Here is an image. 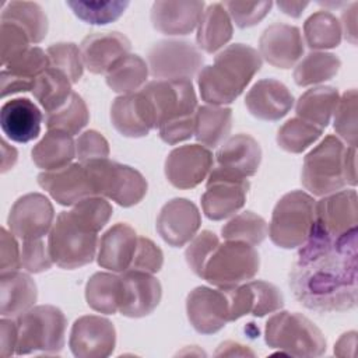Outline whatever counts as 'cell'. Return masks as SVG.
Masks as SVG:
<instances>
[{
	"label": "cell",
	"instance_id": "1",
	"mask_svg": "<svg viewBox=\"0 0 358 358\" xmlns=\"http://www.w3.org/2000/svg\"><path fill=\"white\" fill-rule=\"evenodd\" d=\"M289 273V287L305 308L345 312L357 305V228L331 236L312 227L299 246Z\"/></svg>",
	"mask_w": 358,
	"mask_h": 358
},
{
	"label": "cell",
	"instance_id": "2",
	"mask_svg": "<svg viewBox=\"0 0 358 358\" xmlns=\"http://www.w3.org/2000/svg\"><path fill=\"white\" fill-rule=\"evenodd\" d=\"M262 67L260 53L248 45L234 43L221 50L211 66L197 74L200 96L208 105L232 103Z\"/></svg>",
	"mask_w": 358,
	"mask_h": 358
},
{
	"label": "cell",
	"instance_id": "3",
	"mask_svg": "<svg viewBox=\"0 0 358 358\" xmlns=\"http://www.w3.org/2000/svg\"><path fill=\"white\" fill-rule=\"evenodd\" d=\"M140 91L152 106L164 143L173 145L194 134L197 98L190 80H154Z\"/></svg>",
	"mask_w": 358,
	"mask_h": 358
},
{
	"label": "cell",
	"instance_id": "4",
	"mask_svg": "<svg viewBox=\"0 0 358 358\" xmlns=\"http://www.w3.org/2000/svg\"><path fill=\"white\" fill-rule=\"evenodd\" d=\"M17 348L15 354L25 355L32 352L57 354L66 341L67 319L64 313L53 305L32 306L15 319Z\"/></svg>",
	"mask_w": 358,
	"mask_h": 358
},
{
	"label": "cell",
	"instance_id": "5",
	"mask_svg": "<svg viewBox=\"0 0 358 358\" xmlns=\"http://www.w3.org/2000/svg\"><path fill=\"white\" fill-rule=\"evenodd\" d=\"M348 147L336 137L326 136L303 159L301 182L315 196H327L341 190L347 180Z\"/></svg>",
	"mask_w": 358,
	"mask_h": 358
},
{
	"label": "cell",
	"instance_id": "6",
	"mask_svg": "<svg viewBox=\"0 0 358 358\" xmlns=\"http://www.w3.org/2000/svg\"><path fill=\"white\" fill-rule=\"evenodd\" d=\"M270 348H277L292 357H320L326 352V338L320 329L298 312L273 315L264 330Z\"/></svg>",
	"mask_w": 358,
	"mask_h": 358
},
{
	"label": "cell",
	"instance_id": "7",
	"mask_svg": "<svg viewBox=\"0 0 358 358\" xmlns=\"http://www.w3.org/2000/svg\"><path fill=\"white\" fill-rule=\"evenodd\" d=\"M313 221V197L302 190H292L277 201L271 214L268 236L278 248H299L310 235Z\"/></svg>",
	"mask_w": 358,
	"mask_h": 358
},
{
	"label": "cell",
	"instance_id": "8",
	"mask_svg": "<svg viewBox=\"0 0 358 358\" xmlns=\"http://www.w3.org/2000/svg\"><path fill=\"white\" fill-rule=\"evenodd\" d=\"M260 267L257 250L245 242L218 243L204 263L201 278L220 289H231L253 278Z\"/></svg>",
	"mask_w": 358,
	"mask_h": 358
},
{
	"label": "cell",
	"instance_id": "9",
	"mask_svg": "<svg viewBox=\"0 0 358 358\" xmlns=\"http://www.w3.org/2000/svg\"><path fill=\"white\" fill-rule=\"evenodd\" d=\"M96 235L78 224L70 211H62L48 236V249L53 263L66 270L91 263L96 252Z\"/></svg>",
	"mask_w": 358,
	"mask_h": 358
},
{
	"label": "cell",
	"instance_id": "10",
	"mask_svg": "<svg viewBox=\"0 0 358 358\" xmlns=\"http://www.w3.org/2000/svg\"><path fill=\"white\" fill-rule=\"evenodd\" d=\"M95 196H105L122 207L140 203L147 193L145 178L134 168L108 158L84 162Z\"/></svg>",
	"mask_w": 358,
	"mask_h": 358
},
{
	"label": "cell",
	"instance_id": "11",
	"mask_svg": "<svg viewBox=\"0 0 358 358\" xmlns=\"http://www.w3.org/2000/svg\"><path fill=\"white\" fill-rule=\"evenodd\" d=\"M147 62L157 80H190L201 70L204 56L187 41L164 39L148 49Z\"/></svg>",
	"mask_w": 358,
	"mask_h": 358
},
{
	"label": "cell",
	"instance_id": "12",
	"mask_svg": "<svg viewBox=\"0 0 358 358\" xmlns=\"http://www.w3.org/2000/svg\"><path fill=\"white\" fill-rule=\"evenodd\" d=\"M249 187L246 178L231 173L217 165L210 171L207 189L201 196L203 213L213 221L231 217L245 206Z\"/></svg>",
	"mask_w": 358,
	"mask_h": 358
},
{
	"label": "cell",
	"instance_id": "13",
	"mask_svg": "<svg viewBox=\"0 0 358 358\" xmlns=\"http://www.w3.org/2000/svg\"><path fill=\"white\" fill-rule=\"evenodd\" d=\"M69 345L77 358H106L116 345V330L106 317L87 315L71 326Z\"/></svg>",
	"mask_w": 358,
	"mask_h": 358
},
{
	"label": "cell",
	"instance_id": "14",
	"mask_svg": "<svg viewBox=\"0 0 358 358\" xmlns=\"http://www.w3.org/2000/svg\"><path fill=\"white\" fill-rule=\"evenodd\" d=\"M213 152L200 144L173 148L165 159V176L178 189H192L200 185L213 169Z\"/></svg>",
	"mask_w": 358,
	"mask_h": 358
},
{
	"label": "cell",
	"instance_id": "15",
	"mask_svg": "<svg viewBox=\"0 0 358 358\" xmlns=\"http://www.w3.org/2000/svg\"><path fill=\"white\" fill-rule=\"evenodd\" d=\"M53 220L55 211L49 199L41 193H28L13 204L7 224L11 234L25 241L43 238L50 231Z\"/></svg>",
	"mask_w": 358,
	"mask_h": 358
},
{
	"label": "cell",
	"instance_id": "16",
	"mask_svg": "<svg viewBox=\"0 0 358 358\" xmlns=\"http://www.w3.org/2000/svg\"><path fill=\"white\" fill-rule=\"evenodd\" d=\"M186 313L197 333H217L229 322L228 295L224 289L196 287L186 298Z\"/></svg>",
	"mask_w": 358,
	"mask_h": 358
},
{
	"label": "cell",
	"instance_id": "17",
	"mask_svg": "<svg viewBox=\"0 0 358 358\" xmlns=\"http://www.w3.org/2000/svg\"><path fill=\"white\" fill-rule=\"evenodd\" d=\"M224 291L229 299V322L238 320L245 315L262 317L284 306L281 291L267 281H249Z\"/></svg>",
	"mask_w": 358,
	"mask_h": 358
},
{
	"label": "cell",
	"instance_id": "18",
	"mask_svg": "<svg viewBox=\"0 0 358 358\" xmlns=\"http://www.w3.org/2000/svg\"><path fill=\"white\" fill-rule=\"evenodd\" d=\"M162 288L150 273L126 270L120 275V315L127 317H144L159 303Z\"/></svg>",
	"mask_w": 358,
	"mask_h": 358
},
{
	"label": "cell",
	"instance_id": "19",
	"mask_svg": "<svg viewBox=\"0 0 358 358\" xmlns=\"http://www.w3.org/2000/svg\"><path fill=\"white\" fill-rule=\"evenodd\" d=\"M201 225V215L197 206L183 197L165 203L157 218V232L173 248L190 242Z\"/></svg>",
	"mask_w": 358,
	"mask_h": 358
},
{
	"label": "cell",
	"instance_id": "20",
	"mask_svg": "<svg viewBox=\"0 0 358 358\" xmlns=\"http://www.w3.org/2000/svg\"><path fill=\"white\" fill-rule=\"evenodd\" d=\"M38 185L62 206H74L83 199L95 196L92 182L83 162L41 172Z\"/></svg>",
	"mask_w": 358,
	"mask_h": 358
},
{
	"label": "cell",
	"instance_id": "21",
	"mask_svg": "<svg viewBox=\"0 0 358 358\" xmlns=\"http://www.w3.org/2000/svg\"><path fill=\"white\" fill-rule=\"evenodd\" d=\"M357 192L338 190L315 201L313 227L331 236H340L357 228Z\"/></svg>",
	"mask_w": 358,
	"mask_h": 358
},
{
	"label": "cell",
	"instance_id": "22",
	"mask_svg": "<svg viewBox=\"0 0 358 358\" xmlns=\"http://www.w3.org/2000/svg\"><path fill=\"white\" fill-rule=\"evenodd\" d=\"M259 53L274 67H292L303 53V39L299 28L281 22L271 24L259 39Z\"/></svg>",
	"mask_w": 358,
	"mask_h": 358
},
{
	"label": "cell",
	"instance_id": "23",
	"mask_svg": "<svg viewBox=\"0 0 358 358\" xmlns=\"http://www.w3.org/2000/svg\"><path fill=\"white\" fill-rule=\"evenodd\" d=\"M110 122L124 137L138 138L155 127L154 110L141 91L117 96L110 106Z\"/></svg>",
	"mask_w": 358,
	"mask_h": 358
},
{
	"label": "cell",
	"instance_id": "24",
	"mask_svg": "<svg viewBox=\"0 0 358 358\" xmlns=\"http://www.w3.org/2000/svg\"><path fill=\"white\" fill-rule=\"evenodd\" d=\"M130 41L120 32H95L85 36L80 52L84 67L94 74H106L130 52Z\"/></svg>",
	"mask_w": 358,
	"mask_h": 358
},
{
	"label": "cell",
	"instance_id": "25",
	"mask_svg": "<svg viewBox=\"0 0 358 358\" xmlns=\"http://www.w3.org/2000/svg\"><path fill=\"white\" fill-rule=\"evenodd\" d=\"M245 105L255 117L266 122H275L291 110L294 96L281 81L263 78L248 91Z\"/></svg>",
	"mask_w": 358,
	"mask_h": 358
},
{
	"label": "cell",
	"instance_id": "26",
	"mask_svg": "<svg viewBox=\"0 0 358 358\" xmlns=\"http://www.w3.org/2000/svg\"><path fill=\"white\" fill-rule=\"evenodd\" d=\"M204 11V1H155L150 20L165 35H187L197 25Z\"/></svg>",
	"mask_w": 358,
	"mask_h": 358
},
{
	"label": "cell",
	"instance_id": "27",
	"mask_svg": "<svg viewBox=\"0 0 358 358\" xmlns=\"http://www.w3.org/2000/svg\"><path fill=\"white\" fill-rule=\"evenodd\" d=\"M138 242L137 232L127 224L110 227L99 241L96 262L102 268L123 273L130 268Z\"/></svg>",
	"mask_w": 358,
	"mask_h": 358
},
{
	"label": "cell",
	"instance_id": "28",
	"mask_svg": "<svg viewBox=\"0 0 358 358\" xmlns=\"http://www.w3.org/2000/svg\"><path fill=\"white\" fill-rule=\"evenodd\" d=\"M42 113L28 98L7 101L0 109V126L3 133L15 143H28L41 133Z\"/></svg>",
	"mask_w": 358,
	"mask_h": 358
},
{
	"label": "cell",
	"instance_id": "29",
	"mask_svg": "<svg viewBox=\"0 0 358 358\" xmlns=\"http://www.w3.org/2000/svg\"><path fill=\"white\" fill-rule=\"evenodd\" d=\"M217 164L242 178L253 176L262 162V148L249 134H235L217 151Z\"/></svg>",
	"mask_w": 358,
	"mask_h": 358
},
{
	"label": "cell",
	"instance_id": "30",
	"mask_svg": "<svg viewBox=\"0 0 358 358\" xmlns=\"http://www.w3.org/2000/svg\"><path fill=\"white\" fill-rule=\"evenodd\" d=\"M38 298L35 281L24 273L0 274V313L3 317H17L34 306Z\"/></svg>",
	"mask_w": 358,
	"mask_h": 358
},
{
	"label": "cell",
	"instance_id": "31",
	"mask_svg": "<svg viewBox=\"0 0 358 358\" xmlns=\"http://www.w3.org/2000/svg\"><path fill=\"white\" fill-rule=\"evenodd\" d=\"M232 34V20L222 3L207 6L197 25L196 41L199 49H203L207 53H215L231 41Z\"/></svg>",
	"mask_w": 358,
	"mask_h": 358
},
{
	"label": "cell",
	"instance_id": "32",
	"mask_svg": "<svg viewBox=\"0 0 358 358\" xmlns=\"http://www.w3.org/2000/svg\"><path fill=\"white\" fill-rule=\"evenodd\" d=\"M34 164L45 171H53L71 164L76 157V143L73 137L60 130H48L32 151Z\"/></svg>",
	"mask_w": 358,
	"mask_h": 358
},
{
	"label": "cell",
	"instance_id": "33",
	"mask_svg": "<svg viewBox=\"0 0 358 358\" xmlns=\"http://www.w3.org/2000/svg\"><path fill=\"white\" fill-rule=\"evenodd\" d=\"M232 127V110L225 106L203 105L196 109L194 136L207 148L218 147Z\"/></svg>",
	"mask_w": 358,
	"mask_h": 358
},
{
	"label": "cell",
	"instance_id": "34",
	"mask_svg": "<svg viewBox=\"0 0 358 358\" xmlns=\"http://www.w3.org/2000/svg\"><path fill=\"white\" fill-rule=\"evenodd\" d=\"M338 98L337 88L329 85L316 87L299 96L295 112L299 119L323 130L330 123Z\"/></svg>",
	"mask_w": 358,
	"mask_h": 358
},
{
	"label": "cell",
	"instance_id": "35",
	"mask_svg": "<svg viewBox=\"0 0 358 358\" xmlns=\"http://www.w3.org/2000/svg\"><path fill=\"white\" fill-rule=\"evenodd\" d=\"M32 94L45 112L52 113L62 108L71 96V81L62 71L48 67L35 78Z\"/></svg>",
	"mask_w": 358,
	"mask_h": 358
},
{
	"label": "cell",
	"instance_id": "36",
	"mask_svg": "<svg viewBox=\"0 0 358 358\" xmlns=\"http://www.w3.org/2000/svg\"><path fill=\"white\" fill-rule=\"evenodd\" d=\"M85 299L95 312L116 313L120 299V275L112 273L92 274L85 285Z\"/></svg>",
	"mask_w": 358,
	"mask_h": 358
},
{
	"label": "cell",
	"instance_id": "37",
	"mask_svg": "<svg viewBox=\"0 0 358 358\" xmlns=\"http://www.w3.org/2000/svg\"><path fill=\"white\" fill-rule=\"evenodd\" d=\"M148 64L138 55H127L106 73L108 87L117 94H133L147 81Z\"/></svg>",
	"mask_w": 358,
	"mask_h": 358
},
{
	"label": "cell",
	"instance_id": "38",
	"mask_svg": "<svg viewBox=\"0 0 358 358\" xmlns=\"http://www.w3.org/2000/svg\"><path fill=\"white\" fill-rule=\"evenodd\" d=\"M1 20L18 24L32 43H39L48 34V17L34 1H10L1 11Z\"/></svg>",
	"mask_w": 358,
	"mask_h": 358
},
{
	"label": "cell",
	"instance_id": "39",
	"mask_svg": "<svg viewBox=\"0 0 358 358\" xmlns=\"http://www.w3.org/2000/svg\"><path fill=\"white\" fill-rule=\"evenodd\" d=\"M341 66L340 59L327 52H310L295 67L292 77L296 85L308 87L333 78Z\"/></svg>",
	"mask_w": 358,
	"mask_h": 358
},
{
	"label": "cell",
	"instance_id": "40",
	"mask_svg": "<svg viewBox=\"0 0 358 358\" xmlns=\"http://www.w3.org/2000/svg\"><path fill=\"white\" fill-rule=\"evenodd\" d=\"M341 25L336 15L320 10L309 15L303 24V35L310 49H331L341 42Z\"/></svg>",
	"mask_w": 358,
	"mask_h": 358
},
{
	"label": "cell",
	"instance_id": "41",
	"mask_svg": "<svg viewBox=\"0 0 358 358\" xmlns=\"http://www.w3.org/2000/svg\"><path fill=\"white\" fill-rule=\"evenodd\" d=\"M90 112L84 99L73 92L69 101L52 113H46L45 124L48 130H60L70 136L78 134L88 123Z\"/></svg>",
	"mask_w": 358,
	"mask_h": 358
},
{
	"label": "cell",
	"instance_id": "42",
	"mask_svg": "<svg viewBox=\"0 0 358 358\" xmlns=\"http://www.w3.org/2000/svg\"><path fill=\"white\" fill-rule=\"evenodd\" d=\"M268 234L267 222L263 217L253 211H243L229 220L221 229V235L227 241H239L252 246L260 245Z\"/></svg>",
	"mask_w": 358,
	"mask_h": 358
},
{
	"label": "cell",
	"instance_id": "43",
	"mask_svg": "<svg viewBox=\"0 0 358 358\" xmlns=\"http://www.w3.org/2000/svg\"><path fill=\"white\" fill-rule=\"evenodd\" d=\"M322 133V129L299 117H292L278 129L277 144L287 152L299 154L312 145Z\"/></svg>",
	"mask_w": 358,
	"mask_h": 358
},
{
	"label": "cell",
	"instance_id": "44",
	"mask_svg": "<svg viewBox=\"0 0 358 358\" xmlns=\"http://www.w3.org/2000/svg\"><path fill=\"white\" fill-rule=\"evenodd\" d=\"M66 4L71 8L76 17L91 25H106L116 21L129 7V1H81L69 0Z\"/></svg>",
	"mask_w": 358,
	"mask_h": 358
},
{
	"label": "cell",
	"instance_id": "45",
	"mask_svg": "<svg viewBox=\"0 0 358 358\" xmlns=\"http://www.w3.org/2000/svg\"><path fill=\"white\" fill-rule=\"evenodd\" d=\"M70 214L84 228L98 234L110 220L112 206L101 196H90L74 204Z\"/></svg>",
	"mask_w": 358,
	"mask_h": 358
},
{
	"label": "cell",
	"instance_id": "46",
	"mask_svg": "<svg viewBox=\"0 0 358 358\" xmlns=\"http://www.w3.org/2000/svg\"><path fill=\"white\" fill-rule=\"evenodd\" d=\"M49 59V67L62 71L71 84L78 83L83 77V57L78 46L73 42L53 43L46 50Z\"/></svg>",
	"mask_w": 358,
	"mask_h": 358
},
{
	"label": "cell",
	"instance_id": "47",
	"mask_svg": "<svg viewBox=\"0 0 358 358\" xmlns=\"http://www.w3.org/2000/svg\"><path fill=\"white\" fill-rule=\"evenodd\" d=\"M49 67L48 55L38 46H29L3 66L11 76L34 83L35 78Z\"/></svg>",
	"mask_w": 358,
	"mask_h": 358
},
{
	"label": "cell",
	"instance_id": "48",
	"mask_svg": "<svg viewBox=\"0 0 358 358\" xmlns=\"http://www.w3.org/2000/svg\"><path fill=\"white\" fill-rule=\"evenodd\" d=\"M357 90L345 91L334 109V130L350 145H357Z\"/></svg>",
	"mask_w": 358,
	"mask_h": 358
},
{
	"label": "cell",
	"instance_id": "49",
	"mask_svg": "<svg viewBox=\"0 0 358 358\" xmlns=\"http://www.w3.org/2000/svg\"><path fill=\"white\" fill-rule=\"evenodd\" d=\"M231 20L239 28H249L259 24L271 10V1H224Z\"/></svg>",
	"mask_w": 358,
	"mask_h": 358
},
{
	"label": "cell",
	"instance_id": "50",
	"mask_svg": "<svg viewBox=\"0 0 358 358\" xmlns=\"http://www.w3.org/2000/svg\"><path fill=\"white\" fill-rule=\"evenodd\" d=\"M31 39L28 34L15 22L1 20L0 28V56L1 66L8 63L13 57L29 48Z\"/></svg>",
	"mask_w": 358,
	"mask_h": 358
},
{
	"label": "cell",
	"instance_id": "51",
	"mask_svg": "<svg viewBox=\"0 0 358 358\" xmlns=\"http://www.w3.org/2000/svg\"><path fill=\"white\" fill-rule=\"evenodd\" d=\"M218 243H220L218 236L214 232L207 231V229L201 231L199 235H196L190 241V245L187 246V249L185 252V257H186V262H187L189 267L192 268V271L196 275L201 277L204 263L208 259L213 249Z\"/></svg>",
	"mask_w": 358,
	"mask_h": 358
},
{
	"label": "cell",
	"instance_id": "52",
	"mask_svg": "<svg viewBox=\"0 0 358 358\" xmlns=\"http://www.w3.org/2000/svg\"><path fill=\"white\" fill-rule=\"evenodd\" d=\"M53 260L42 238L25 239L21 246V266L29 273H42L50 268Z\"/></svg>",
	"mask_w": 358,
	"mask_h": 358
},
{
	"label": "cell",
	"instance_id": "53",
	"mask_svg": "<svg viewBox=\"0 0 358 358\" xmlns=\"http://www.w3.org/2000/svg\"><path fill=\"white\" fill-rule=\"evenodd\" d=\"M164 263V253L151 239L138 236L136 253L129 270H137L144 273H158Z\"/></svg>",
	"mask_w": 358,
	"mask_h": 358
},
{
	"label": "cell",
	"instance_id": "54",
	"mask_svg": "<svg viewBox=\"0 0 358 358\" xmlns=\"http://www.w3.org/2000/svg\"><path fill=\"white\" fill-rule=\"evenodd\" d=\"M76 155L80 162L106 158L109 155V143L96 130L81 133L76 141Z\"/></svg>",
	"mask_w": 358,
	"mask_h": 358
},
{
	"label": "cell",
	"instance_id": "55",
	"mask_svg": "<svg viewBox=\"0 0 358 358\" xmlns=\"http://www.w3.org/2000/svg\"><path fill=\"white\" fill-rule=\"evenodd\" d=\"M21 267V249L15 235L6 228L0 229V273L17 271Z\"/></svg>",
	"mask_w": 358,
	"mask_h": 358
},
{
	"label": "cell",
	"instance_id": "56",
	"mask_svg": "<svg viewBox=\"0 0 358 358\" xmlns=\"http://www.w3.org/2000/svg\"><path fill=\"white\" fill-rule=\"evenodd\" d=\"M17 323L11 319L3 317L0 320V357L7 358L15 352L17 348Z\"/></svg>",
	"mask_w": 358,
	"mask_h": 358
},
{
	"label": "cell",
	"instance_id": "57",
	"mask_svg": "<svg viewBox=\"0 0 358 358\" xmlns=\"http://www.w3.org/2000/svg\"><path fill=\"white\" fill-rule=\"evenodd\" d=\"M34 83L17 78L7 73L6 70H1L0 74V95L1 98H6L7 95L15 94V92H25V91H32Z\"/></svg>",
	"mask_w": 358,
	"mask_h": 358
},
{
	"label": "cell",
	"instance_id": "58",
	"mask_svg": "<svg viewBox=\"0 0 358 358\" xmlns=\"http://www.w3.org/2000/svg\"><path fill=\"white\" fill-rule=\"evenodd\" d=\"M357 7H358V3H352L351 7L343 13V17H341V21H343L341 32H344L345 39L354 45L357 43Z\"/></svg>",
	"mask_w": 358,
	"mask_h": 358
},
{
	"label": "cell",
	"instance_id": "59",
	"mask_svg": "<svg viewBox=\"0 0 358 358\" xmlns=\"http://www.w3.org/2000/svg\"><path fill=\"white\" fill-rule=\"evenodd\" d=\"M355 347H357V333L348 331V333H344L336 343L334 354L337 357H348L350 355L348 350L355 352Z\"/></svg>",
	"mask_w": 358,
	"mask_h": 358
},
{
	"label": "cell",
	"instance_id": "60",
	"mask_svg": "<svg viewBox=\"0 0 358 358\" xmlns=\"http://www.w3.org/2000/svg\"><path fill=\"white\" fill-rule=\"evenodd\" d=\"M215 355L217 357H221V355H255L253 351H250L249 348H246L245 345L242 344H238V343H234V341H225L220 345V348L215 351Z\"/></svg>",
	"mask_w": 358,
	"mask_h": 358
},
{
	"label": "cell",
	"instance_id": "61",
	"mask_svg": "<svg viewBox=\"0 0 358 358\" xmlns=\"http://www.w3.org/2000/svg\"><path fill=\"white\" fill-rule=\"evenodd\" d=\"M308 4H309L308 1H277L278 8L284 14L294 17V18H298Z\"/></svg>",
	"mask_w": 358,
	"mask_h": 358
},
{
	"label": "cell",
	"instance_id": "62",
	"mask_svg": "<svg viewBox=\"0 0 358 358\" xmlns=\"http://www.w3.org/2000/svg\"><path fill=\"white\" fill-rule=\"evenodd\" d=\"M1 152H3V158H1V172H7L10 168L14 166L15 161H17V150L14 147H10L6 140H1Z\"/></svg>",
	"mask_w": 358,
	"mask_h": 358
}]
</instances>
